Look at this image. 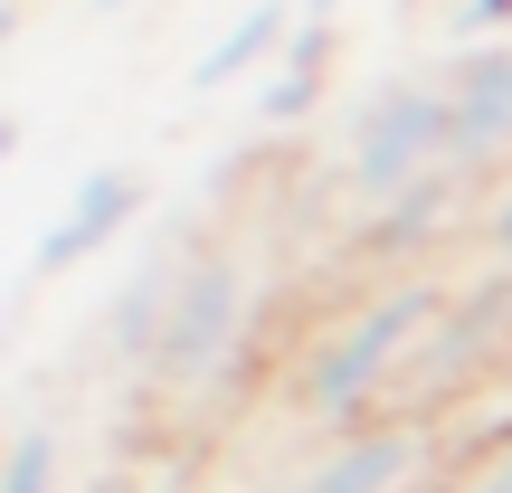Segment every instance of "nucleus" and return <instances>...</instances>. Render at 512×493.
<instances>
[{
  "label": "nucleus",
  "instance_id": "10",
  "mask_svg": "<svg viewBox=\"0 0 512 493\" xmlns=\"http://www.w3.org/2000/svg\"><path fill=\"white\" fill-rule=\"evenodd\" d=\"M294 48V0H247L200 57H190V95H219V86H247L266 57Z\"/></svg>",
  "mask_w": 512,
  "mask_h": 493
},
{
  "label": "nucleus",
  "instance_id": "13",
  "mask_svg": "<svg viewBox=\"0 0 512 493\" xmlns=\"http://www.w3.org/2000/svg\"><path fill=\"white\" fill-rule=\"evenodd\" d=\"M512 38V0H446V48H494Z\"/></svg>",
  "mask_w": 512,
  "mask_h": 493
},
{
  "label": "nucleus",
  "instance_id": "5",
  "mask_svg": "<svg viewBox=\"0 0 512 493\" xmlns=\"http://www.w3.org/2000/svg\"><path fill=\"white\" fill-rule=\"evenodd\" d=\"M427 475H437V418L389 408V418H370V427L323 437L304 465H294L285 493H418Z\"/></svg>",
  "mask_w": 512,
  "mask_h": 493
},
{
  "label": "nucleus",
  "instance_id": "15",
  "mask_svg": "<svg viewBox=\"0 0 512 493\" xmlns=\"http://www.w3.org/2000/svg\"><path fill=\"white\" fill-rule=\"evenodd\" d=\"M475 238H484V266H512V171L494 190H484V209H475Z\"/></svg>",
  "mask_w": 512,
  "mask_h": 493
},
{
  "label": "nucleus",
  "instance_id": "2",
  "mask_svg": "<svg viewBox=\"0 0 512 493\" xmlns=\"http://www.w3.org/2000/svg\"><path fill=\"white\" fill-rule=\"evenodd\" d=\"M456 171V105H446L437 67H389L380 86L351 95L342 133H332V181H342L351 219L389 209L399 190Z\"/></svg>",
  "mask_w": 512,
  "mask_h": 493
},
{
  "label": "nucleus",
  "instance_id": "1",
  "mask_svg": "<svg viewBox=\"0 0 512 493\" xmlns=\"http://www.w3.org/2000/svg\"><path fill=\"white\" fill-rule=\"evenodd\" d=\"M446 294H456V275H437V266L370 285L342 323H323L285 370H275V408H285L294 427H313V437H342V427L389 418V399L408 389V370H418Z\"/></svg>",
  "mask_w": 512,
  "mask_h": 493
},
{
  "label": "nucleus",
  "instance_id": "3",
  "mask_svg": "<svg viewBox=\"0 0 512 493\" xmlns=\"http://www.w3.org/2000/svg\"><path fill=\"white\" fill-rule=\"evenodd\" d=\"M256 351V275L238 247H200L190 256V285L162 323V351H152L143 389L152 399H219L228 370Z\"/></svg>",
  "mask_w": 512,
  "mask_h": 493
},
{
  "label": "nucleus",
  "instance_id": "4",
  "mask_svg": "<svg viewBox=\"0 0 512 493\" xmlns=\"http://www.w3.org/2000/svg\"><path fill=\"white\" fill-rule=\"evenodd\" d=\"M503 351H512V266H475V275H456V294H446L418 370H408V408H418V418L446 408L475 370H494Z\"/></svg>",
  "mask_w": 512,
  "mask_h": 493
},
{
  "label": "nucleus",
  "instance_id": "7",
  "mask_svg": "<svg viewBox=\"0 0 512 493\" xmlns=\"http://www.w3.org/2000/svg\"><path fill=\"white\" fill-rule=\"evenodd\" d=\"M143 209H152V171L143 162H95V171H76L67 209L48 219V238H38V256H29V294L57 285L67 266H95V256L124 238Z\"/></svg>",
  "mask_w": 512,
  "mask_h": 493
},
{
  "label": "nucleus",
  "instance_id": "16",
  "mask_svg": "<svg viewBox=\"0 0 512 493\" xmlns=\"http://www.w3.org/2000/svg\"><path fill=\"white\" fill-rule=\"evenodd\" d=\"M76 10H86V19H124L133 0H76Z\"/></svg>",
  "mask_w": 512,
  "mask_h": 493
},
{
  "label": "nucleus",
  "instance_id": "9",
  "mask_svg": "<svg viewBox=\"0 0 512 493\" xmlns=\"http://www.w3.org/2000/svg\"><path fill=\"white\" fill-rule=\"evenodd\" d=\"M465 190H475V171H437V181L399 190L389 209H370V219H351V238H361V256H380V266L418 275L427 256H437L446 238H456V219H465Z\"/></svg>",
  "mask_w": 512,
  "mask_h": 493
},
{
  "label": "nucleus",
  "instance_id": "8",
  "mask_svg": "<svg viewBox=\"0 0 512 493\" xmlns=\"http://www.w3.org/2000/svg\"><path fill=\"white\" fill-rule=\"evenodd\" d=\"M446 105H456V171H512V38L494 48H446Z\"/></svg>",
  "mask_w": 512,
  "mask_h": 493
},
{
  "label": "nucleus",
  "instance_id": "14",
  "mask_svg": "<svg viewBox=\"0 0 512 493\" xmlns=\"http://www.w3.org/2000/svg\"><path fill=\"white\" fill-rule=\"evenodd\" d=\"M446 493H512V427H494V437L446 475Z\"/></svg>",
  "mask_w": 512,
  "mask_h": 493
},
{
  "label": "nucleus",
  "instance_id": "11",
  "mask_svg": "<svg viewBox=\"0 0 512 493\" xmlns=\"http://www.w3.org/2000/svg\"><path fill=\"white\" fill-rule=\"evenodd\" d=\"M323 57H332V19H304L294 29V48L275 57V76L256 86V124H294V114H313V95H323Z\"/></svg>",
  "mask_w": 512,
  "mask_h": 493
},
{
  "label": "nucleus",
  "instance_id": "12",
  "mask_svg": "<svg viewBox=\"0 0 512 493\" xmlns=\"http://www.w3.org/2000/svg\"><path fill=\"white\" fill-rule=\"evenodd\" d=\"M0 493H67V427L57 418H19L10 456H0Z\"/></svg>",
  "mask_w": 512,
  "mask_h": 493
},
{
  "label": "nucleus",
  "instance_id": "6",
  "mask_svg": "<svg viewBox=\"0 0 512 493\" xmlns=\"http://www.w3.org/2000/svg\"><path fill=\"white\" fill-rule=\"evenodd\" d=\"M190 256H200V238L171 228V238L143 247L124 266V285L95 304V361H105V370H124V380H143V370H152L162 323H171V304H181V285H190Z\"/></svg>",
  "mask_w": 512,
  "mask_h": 493
}]
</instances>
